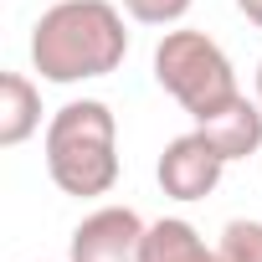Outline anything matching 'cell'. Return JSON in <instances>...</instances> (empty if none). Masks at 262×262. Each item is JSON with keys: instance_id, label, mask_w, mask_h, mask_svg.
<instances>
[{"instance_id": "obj_1", "label": "cell", "mask_w": 262, "mask_h": 262, "mask_svg": "<svg viewBox=\"0 0 262 262\" xmlns=\"http://www.w3.org/2000/svg\"><path fill=\"white\" fill-rule=\"evenodd\" d=\"M128 57L123 11L113 0H57L31 26V67L47 82H88L118 72Z\"/></svg>"}, {"instance_id": "obj_2", "label": "cell", "mask_w": 262, "mask_h": 262, "mask_svg": "<svg viewBox=\"0 0 262 262\" xmlns=\"http://www.w3.org/2000/svg\"><path fill=\"white\" fill-rule=\"evenodd\" d=\"M47 175L62 195L93 201L118 185V123L98 98L62 103L47 123Z\"/></svg>"}, {"instance_id": "obj_3", "label": "cell", "mask_w": 262, "mask_h": 262, "mask_svg": "<svg viewBox=\"0 0 262 262\" xmlns=\"http://www.w3.org/2000/svg\"><path fill=\"white\" fill-rule=\"evenodd\" d=\"M155 82L201 123L216 108H226L242 88L236 72L226 62V52L206 36V31H165L155 47Z\"/></svg>"}, {"instance_id": "obj_4", "label": "cell", "mask_w": 262, "mask_h": 262, "mask_svg": "<svg viewBox=\"0 0 262 262\" xmlns=\"http://www.w3.org/2000/svg\"><path fill=\"white\" fill-rule=\"evenodd\" d=\"M144 216L134 206H98L77 221L67 262H139L144 252Z\"/></svg>"}, {"instance_id": "obj_5", "label": "cell", "mask_w": 262, "mask_h": 262, "mask_svg": "<svg viewBox=\"0 0 262 262\" xmlns=\"http://www.w3.org/2000/svg\"><path fill=\"white\" fill-rule=\"evenodd\" d=\"M221 170H226V155L201 134V128H190V134L165 144L155 175H160V190L170 201H206L221 185Z\"/></svg>"}, {"instance_id": "obj_6", "label": "cell", "mask_w": 262, "mask_h": 262, "mask_svg": "<svg viewBox=\"0 0 262 262\" xmlns=\"http://www.w3.org/2000/svg\"><path fill=\"white\" fill-rule=\"evenodd\" d=\"M195 128L226 155V165H231V160H247V155L262 149V103H252L247 93H236L226 108H216V113L201 118Z\"/></svg>"}, {"instance_id": "obj_7", "label": "cell", "mask_w": 262, "mask_h": 262, "mask_svg": "<svg viewBox=\"0 0 262 262\" xmlns=\"http://www.w3.org/2000/svg\"><path fill=\"white\" fill-rule=\"evenodd\" d=\"M41 128V93L26 72H0V144L16 149Z\"/></svg>"}, {"instance_id": "obj_8", "label": "cell", "mask_w": 262, "mask_h": 262, "mask_svg": "<svg viewBox=\"0 0 262 262\" xmlns=\"http://www.w3.org/2000/svg\"><path fill=\"white\" fill-rule=\"evenodd\" d=\"M139 262H221V252L206 247V236H201L190 221L165 216V221H155V226L144 231V252H139Z\"/></svg>"}, {"instance_id": "obj_9", "label": "cell", "mask_w": 262, "mask_h": 262, "mask_svg": "<svg viewBox=\"0 0 262 262\" xmlns=\"http://www.w3.org/2000/svg\"><path fill=\"white\" fill-rule=\"evenodd\" d=\"M221 262H262V221H226L221 231Z\"/></svg>"}, {"instance_id": "obj_10", "label": "cell", "mask_w": 262, "mask_h": 262, "mask_svg": "<svg viewBox=\"0 0 262 262\" xmlns=\"http://www.w3.org/2000/svg\"><path fill=\"white\" fill-rule=\"evenodd\" d=\"M118 6L134 16L139 26H175V21H185V16H190L195 0H118Z\"/></svg>"}, {"instance_id": "obj_11", "label": "cell", "mask_w": 262, "mask_h": 262, "mask_svg": "<svg viewBox=\"0 0 262 262\" xmlns=\"http://www.w3.org/2000/svg\"><path fill=\"white\" fill-rule=\"evenodd\" d=\"M236 11H242L252 26H262V0H236Z\"/></svg>"}, {"instance_id": "obj_12", "label": "cell", "mask_w": 262, "mask_h": 262, "mask_svg": "<svg viewBox=\"0 0 262 262\" xmlns=\"http://www.w3.org/2000/svg\"><path fill=\"white\" fill-rule=\"evenodd\" d=\"M257 103H262V62H257Z\"/></svg>"}]
</instances>
